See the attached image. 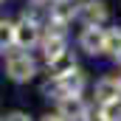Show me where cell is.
<instances>
[{
  "label": "cell",
  "instance_id": "obj_8",
  "mask_svg": "<svg viewBox=\"0 0 121 121\" xmlns=\"http://www.w3.org/2000/svg\"><path fill=\"white\" fill-rule=\"evenodd\" d=\"M76 11H79V6H73V0H54V6H51V23H59V26H68L73 17H76Z\"/></svg>",
  "mask_w": 121,
  "mask_h": 121
},
{
  "label": "cell",
  "instance_id": "obj_13",
  "mask_svg": "<svg viewBox=\"0 0 121 121\" xmlns=\"http://www.w3.org/2000/svg\"><path fill=\"white\" fill-rule=\"evenodd\" d=\"M82 121H107V116L101 110H85V118Z\"/></svg>",
  "mask_w": 121,
  "mask_h": 121
},
{
  "label": "cell",
  "instance_id": "obj_14",
  "mask_svg": "<svg viewBox=\"0 0 121 121\" xmlns=\"http://www.w3.org/2000/svg\"><path fill=\"white\" fill-rule=\"evenodd\" d=\"M6 121H31V116H28V113H20V110H17V113L6 116Z\"/></svg>",
  "mask_w": 121,
  "mask_h": 121
},
{
  "label": "cell",
  "instance_id": "obj_4",
  "mask_svg": "<svg viewBox=\"0 0 121 121\" xmlns=\"http://www.w3.org/2000/svg\"><path fill=\"white\" fill-rule=\"evenodd\" d=\"M104 39H107V31L101 26H85V31L79 34V48L90 56L104 54Z\"/></svg>",
  "mask_w": 121,
  "mask_h": 121
},
{
  "label": "cell",
  "instance_id": "obj_16",
  "mask_svg": "<svg viewBox=\"0 0 121 121\" xmlns=\"http://www.w3.org/2000/svg\"><path fill=\"white\" fill-rule=\"evenodd\" d=\"M116 62H118V65H121V51H118V54H116Z\"/></svg>",
  "mask_w": 121,
  "mask_h": 121
},
{
  "label": "cell",
  "instance_id": "obj_5",
  "mask_svg": "<svg viewBox=\"0 0 121 121\" xmlns=\"http://www.w3.org/2000/svg\"><path fill=\"white\" fill-rule=\"evenodd\" d=\"M76 17L85 23V26H101L107 17H110V9L104 0H85L76 11Z\"/></svg>",
  "mask_w": 121,
  "mask_h": 121
},
{
  "label": "cell",
  "instance_id": "obj_6",
  "mask_svg": "<svg viewBox=\"0 0 121 121\" xmlns=\"http://www.w3.org/2000/svg\"><path fill=\"white\" fill-rule=\"evenodd\" d=\"M56 107H59V116L65 121H79L85 118V101L79 99V93L76 96H62V99H56Z\"/></svg>",
  "mask_w": 121,
  "mask_h": 121
},
{
  "label": "cell",
  "instance_id": "obj_12",
  "mask_svg": "<svg viewBox=\"0 0 121 121\" xmlns=\"http://www.w3.org/2000/svg\"><path fill=\"white\" fill-rule=\"evenodd\" d=\"M101 113L107 116V121H121V99H118V101H107V104H101Z\"/></svg>",
  "mask_w": 121,
  "mask_h": 121
},
{
  "label": "cell",
  "instance_id": "obj_7",
  "mask_svg": "<svg viewBox=\"0 0 121 121\" xmlns=\"http://www.w3.org/2000/svg\"><path fill=\"white\" fill-rule=\"evenodd\" d=\"M96 99H99L101 104H107V101H118V99H121V79H116V76H104V79H99V82H96Z\"/></svg>",
  "mask_w": 121,
  "mask_h": 121
},
{
  "label": "cell",
  "instance_id": "obj_11",
  "mask_svg": "<svg viewBox=\"0 0 121 121\" xmlns=\"http://www.w3.org/2000/svg\"><path fill=\"white\" fill-rule=\"evenodd\" d=\"M11 45H14V23L0 20V51L3 48H11Z\"/></svg>",
  "mask_w": 121,
  "mask_h": 121
},
{
  "label": "cell",
  "instance_id": "obj_1",
  "mask_svg": "<svg viewBox=\"0 0 121 121\" xmlns=\"http://www.w3.org/2000/svg\"><path fill=\"white\" fill-rule=\"evenodd\" d=\"M6 73H9V79H14V82H31L34 76H37V62L31 54L26 51H11L9 56H6Z\"/></svg>",
  "mask_w": 121,
  "mask_h": 121
},
{
  "label": "cell",
  "instance_id": "obj_3",
  "mask_svg": "<svg viewBox=\"0 0 121 121\" xmlns=\"http://www.w3.org/2000/svg\"><path fill=\"white\" fill-rule=\"evenodd\" d=\"M82 87H85V76H82L79 68H76L73 73L54 79V85H48L45 90L54 93V99H62V96H76V93H82Z\"/></svg>",
  "mask_w": 121,
  "mask_h": 121
},
{
  "label": "cell",
  "instance_id": "obj_10",
  "mask_svg": "<svg viewBox=\"0 0 121 121\" xmlns=\"http://www.w3.org/2000/svg\"><path fill=\"white\" fill-rule=\"evenodd\" d=\"M121 51V28H110L107 31V39H104V54H118Z\"/></svg>",
  "mask_w": 121,
  "mask_h": 121
},
{
  "label": "cell",
  "instance_id": "obj_9",
  "mask_svg": "<svg viewBox=\"0 0 121 121\" xmlns=\"http://www.w3.org/2000/svg\"><path fill=\"white\" fill-rule=\"evenodd\" d=\"M48 70H51V79L68 76V73L76 70V56H73L70 51H65V54H59V56H54V59L48 62Z\"/></svg>",
  "mask_w": 121,
  "mask_h": 121
},
{
  "label": "cell",
  "instance_id": "obj_15",
  "mask_svg": "<svg viewBox=\"0 0 121 121\" xmlns=\"http://www.w3.org/2000/svg\"><path fill=\"white\" fill-rule=\"evenodd\" d=\"M42 121H65V118H62L59 113H56V116H45V118H42Z\"/></svg>",
  "mask_w": 121,
  "mask_h": 121
},
{
  "label": "cell",
  "instance_id": "obj_2",
  "mask_svg": "<svg viewBox=\"0 0 121 121\" xmlns=\"http://www.w3.org/2000/svg\"><path fill=\"white\" fill-rule=\"evenodd\" d=\"M39 39H42L39 20H34L31 14H26L20 23H14V45L17 48H34Z\"/></svg>",
  "mask_w": 121,
  "mask_h": 121
}]
</instances>
